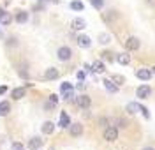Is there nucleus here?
<instances>
[{"instance_id": "1", "label": "nucleus", "mask_w": 155, "mask_h": 150, "mask_svg": "<svg viewBox=\"0 0 155 150\" xmlns=\"http://www.w3.org/2000/svg\"><path fill=\"white\" fill-rule=\"evenodd\" d=\"M57 57H58V60H62V62H67V60L72 57V50H71L69 46H62V48H58Z\"/></svg>"}, {"instance_id": "2", "label": "nucleus", "mask_w": 155, "mask_h": 150, "mask_svg": "<svg viewBox=\"0 0 155 150\" xmlns=\"http://www.w3.org/2000/svg\"><path fill=\"white\" fill-rule=\"evenodd\" d=\"M116 138H118V129H116L115 125L106 127V131H104V140L106 141H115Z\"/></svg>"}, {"instance_id": "3", "label": "nucleus", "mask_w": 155, "mask_h": 150, "mask_svg": "<svg viewBox=\"0 0 155 150\" xmlns=\"http://www.w3.org/2000/svg\"><path fill=\"white\" fill-rule=\"evenodd\" d=\"M139 46H141V42H139V39H137V37H129V39L125 41V48L129 51L139 50Z\"/></svg>"}, {"instance_id": "4", "label": "nucleus", "mask_w": 155, "mask_h": 150, "mask_svg": "<svg viewBox=\"0 0 155 150\" xmlns=\"http://www.w3.org/2000/svg\"><path fill=\"white\" fill-rule=\"evenodd\" d=\"M69 132H71V136L78 138V136L83 134V125H81V124H71V125H69Z\"/></svg>"}, {"instance_id": "5", "label": "nucleus", "mask_w": 155, "mask_h": 150, "mask_svg": "<svg viewBox=\"0 0 155 150\" xmlns=\"http://www.w3.org/2000/svg\"><path fill=\"white\" fill-rule=\"evenodd\" d=\"M76 102H78V106H79V108L87 110V108H90V104H92V99H90L88 95H79V97L76 99Z\"/></svg>"}, {"instance_id": "6", "label": "nucleus", "mask_w": 155, "mask_h": 150, "mask_svg": "<svg viewBox=\"0 0 155 150\" xmlns=\"http://www.w3.org/2000/svg\"><path fill=\"white\" fill-rule=\"evenodd\" d=\"M150 94H152V88H150V87H146V85H143V87H139V88L136 90V95H137V97H141V99L150 97Z\"/></svg>"}, {"instance_id": "7", "label": "nucleus", "mask_w": 155, "mask_h": 150, "mask_svg": "<svg viewBox=\"0 0 155 150\" xmlns=\"http://www.w3.org/2000/svg\"><path fill=\"white\" fill-rule=\"evenodd\" d=\"M58 74H60V72H58V69H55V67H49V69L44 71V80H48V81L57 80Z\"/></svg>"}, {"instance_id": "8", "label": "nucleus", "mask_w": 155, "mask_h": 150, "mask_svg": "<svg viewBox=\"0 0 155 150\" xmlns=\"http://www.w3.org/2000/svg\"><path fill=\"white\" fill-rule=\"evenodd\" d=\"M58 125H60L62 129H65V127L71 125V118H69V115L65 113V111H62V113H60V122H58Z\"/></svg>"}, {"instance_id": "9", "label": "nucleus", "mask_w": 155, "mask_h": 150, "mask_svg": "<svg viewBox=\"0 0 155 150\" xmlns=\"http://www.w3.org/2000/svg\"><path fill=\"white\" fill-rule=\"evenodd\" d=\"M71 27H72V30H83L87 27V21L81 20V18H74L72 23H71Z\"/></svg>"}, {"instance_id": "10", "label": "nucleus", "mask_w": 155, "mask_h": 150, "mask_svg": "<svg viewBox=\"0 0 155 150\" xmlns=\"http://www.w3.org/2000/svg\"><path fill=\"white\" fill-rule=\"evenodd\" d=\"M136 76L139 78V80H143V81H148L150 78H152V72L148 69H137L136 71Z\"/></svg>"}, {"instance_id": "11", "label": "nucleus", "mask_w": 155, "mask_h": 150, "mask_svg": "<svg viewBox=\"0 0 155 150\" xmlns=\"http://www.w3.org/2000/svg\"><path fill=\"white\" fill-rule=\"evenodd\" d=\"M11 97H12V99H16V101L23 99V97H25V88H23V87L12 88V92H11Z\"/></svg>"}, {"instance_id": "12", "label": "nucleus", "mask_w": 155, "mask_h": 150, "mask_svg": "<svg viewBox=\"0 0 155 150\" xmlns=\"http://www.w3.org/2000/svg\"><path fill=\"white\" fill-rule=\"evenodd\" d=\"M90 44H92V41L88 35H79L78 37V46L79 48H90Z\"/></svg>"}, {"instance_id": "13", "label": "nucleus", "mask_w": 155, "mask_h": 150, "mask_svg": "<svg viewBox=\"0 0 155 150\" xmlns=\"http://www.w3.org/2000/svg\"><path fill=\"white\" fill-rule=\"evenodd\" d=\"M104 87H106V90L107 92H111V94L118 92V85H115V81L113 80H104Z\"/></svg>"}, {"instance_id": "14", "label": "nucleus", "mask_w": 155, "mask_h": 150, "mask_svg": "<svg viewBox=\"0 0 155 150\" xmlns=\"http://www.w3.org/2000/svg\"><path fill=\"white\" fill-rule=\"evenodd\" d=\"M116 62H118L120 65H127V64L130 62V57H129L127 53H120V55H116Z\"/></svg>"}, {"instance_id": "15", "label": "nucleus", "mask_w": 155, "mask_h": 150, "mask_svg": "<svg viewBox=\"0 0 155 150\" xmlns=\"http://www.w3.org/2000/svg\"><path fill=\"white\" fill-rule=\"evenodd\" d=\"M11 21H12V18H11L9 12H5V11H0V23H2V25H9Z\"/></svg>"}, {"instance_id": "16", "label": "nucleus", "mask_w": 155, "mask_h": 150, "mask_svg": "<svg viewBox=\"0 0 155 150\" xmlns=\"http://www.w3.org/2000/svg\"><path fill=\"white\" fill-rule=\"evenodd\" d=\"M42 147V140L41 138H32V140L28 141V148L35 150V148H41Z\"/></svg>"}, {"instance_id": "17", "label": "nucleus", "mask_w": 155, "mask_h": 150, "mask_svg": "<svg viewBox=\"0 0 155 150\" xmlns=\"http://www.w3.org/2000/svg\"><path fill=\"white\" fill-rule=\"evenodd\" d=\"M53 131H55V124L53 122H44L42 124V132L44 134H53Z\"/></svg>"}, {"instance_id": "18", "label": "nucleus", "mask_w": 155, "mask_h": 150, "mask_svg": "<svg viewBox=\"0 0 155 150\" xmlns=\"http://www.w3.org/2000/svg\"><path fill=\"white\" fill-rule=\"evenodd\" d=\"M11 111V104L7 101H4V102H0V117H5L7 113Z\"/></svg>"}, {"instance_id": "19", "label": "nucleus", "mask_w": 155, "mask_h": 150, "mask_svg": "<svg viewBox=\"0 0 155 150\" xmlns=\"http://www.w3.org/2000/svg\"><path fill=\"white\" fill-rule=\"evenodd\" d=\"M16 21L21 23V25H23V23H27V21H28V12H25V11L18 12V14H16Z\"/></svg>"}, {"instance_id": "20", "label": "nucleus", "mask_w": 155, "mask_h": 150, "mask_svg": "<svg viewBox=\"0 0 155 150\" xmlns=\"http://www.w3.org/2000/svg\"><path fill=\"white\" fill-rule=\"evenodd\" d=\"M139 108H141V104H137V102H129V104H127V111H129L130 115L137 113V111H139Z\"/></svg>"}, {"instance_id": "21", "label": "nucleus", "mask_w": 155, "mask_h": 150, "mask_svg": "<svg viewBox=\"0 0 155 150\" xmlns=\"http://www.w3.org/2000/svg\"><path fill=\"white\" fill-rule=\"evenodd\" d=\"M92 71H94V72H104L106 67H104V64H102V62H95V64L92 65Z\"/></svg>"}, {"instance_id": "22", "label": "nucleus", "mask_w": 155, "mask_h": 150, "mask_svg": "<svg viewBox=\"0 0 155 150\" xmlns=\"http://www.w3.org/2000/svg\"><path fill=\"white\" fill-rule=\"evenodd\" d=\"M71 9H74V11H83V9H85V5H83V2L74 0V2H71Z\"/></svg>"}, {"instance_id": "23", "label": "nucleus", "mask_w": 155, "mask_h": 150, "mask_svg": "<svg viewBox=\"0 0 155 150\" xmlns=\"http://www.w3.org/2000/svg\"><path fill=\"white\" fill-rule=\"evenodd\" d=\"M60 90H62V94H65V92H71V90H72V85H71V83H62Z\"/></svg>"}, {"instance_id": "24", "label": "nucleus", "mask_w": 155, "mask_h": 150, "mask_svg": "<svg viewBox=\"0 0 155 150\" xmlns=\"http://www.w3.org/2000/svg\"><path fill=\"white\" fill-rule=\"evenodd\" d=\"M92 5H94L95 9H102V5H104V0H92Z\"/></svg>"}, {"instance_id": "25", "label": "nucleus", "mask_w": 155, "mask_h": 150, "mask_svg": "<svg viewBox=\"0 0 155 150\" xmlns=\"http://www.w3.org/2000/svg\"><path fill=\"white\" fill-rule=\"evenodd\" d=\"M99 42L107 44V42H109V35H107V34H101V35H99Z\"/></svg>"}, {"instance_id": "26", "label": "nucleus", "mask_w": 155, "mask_h": 150, "mask_svg": "<svg viewBox=\"0 0 155 150\" xmlns=\"http://www.w3.org/2000/svg\"><path fill=\"white\" fill-rule=\"evenodd\" d=\"M11 150H25V147H23L21 143H18V141H14V143L11 145Z\"/></svg>"}, {"instance_id": "27", "label": "nucleus", "mask_w": 155, "mask_h": 150, "mask_svg": "<svg viewBox=\"0 0 155 150\" xmlns=\"http://www.w3.org/2000/svg\"><path fill=\"white\" fill-rule=\"evenodd\" d=\"M115 127H125V120H122V118H116L115 120Z\"/></svg>"}, {"instance_id": "28", "label": "nucleus", "mask_w": 155, "mask_h": 150, "mask_svg": "<svg viewBox=\"0 0 155 150\" xmlns=\"http://www.w3.org/2000/svg\"><path fill=\"white\" fill-rule=\"evenodd\" d=\"M139 111H141V113H143V115H145L146 118H150V113H148V110H146L145 106H141V108H139Z\"/></svg>"}, {"instance_id": "29", "label": "nucleus", "mask_w": 155, "mask_h": 150, "mask_svg": "<svg viewBox=\"0 0 155 150\" xmlns=\"http://www.w3.org/2000/svg\"><path fill=\"white\" fill-rule=\"evenodd\" d=\"M113 81H116V83H118V85H120V83H124V78H122V76H118V74H116V76H113Z\"/></svg>"}, {"instance_id": "30", "label": "nucleus", "mask_w": 155, "mask_h": 150, "mask_svg": "<svg viewBox=\"0 0 155 150\" xmlns=\"http://www.w3.org/2000/svg\"><path fill=\"white\" fill-rule=\"evenodd\" d=\"M49 102L57 104V102H58V95H55V94H53V95H49Z\"/></svg>"}, {"instance_id": "31", "label": "nucleus", "mask_w": 155, "mask_h": 150, "mask_svg": "<svg viewBox=\"0 0 155 150\" xmlns=\"http://www.w3.org/2000/svg\"><path fill=\"white\" fill-rule=\"evenodd\" d=\"M78 80H79V81L85 80V72H83V71H79V72H78Z\"/></svg>"}, {"instance_id": "32", "label": "nucleus", "mask_w": 155, "mask_h": 150, "mask_svg": "<svg viewBox=\"0 0 155 150\" xmlns=\"http://www.w3.org/2000/svg\"><path fill=\"white\" fill-rule=\"evenodd\" d=\"M102 57H104V58H106V60H111V58H113V57H111V53H109V51H106V53H102Z\"/></svg>"}, {"instance_id": "33", "label": "nucleus", "mask_w": 155, "mask_h": 150, "mask_svg": "<svg viewBox=\"0 0 155 150\" xmlns=\"http://www.w3.org/2000/svg\"><path fill=\"white\" fill-rule=\"evenodd\" d=\"M99 124H101V125H102V127H106L107 120H106V118H101V120H99Z\"/></svg>"}, {"instance_id": "34", "label": "nucleus", "mask_w": 155, "mask_h": 150, "mask_svg": "<svg viewBox=\"0 0 155 150\" xmlns=\"http://www.w3.org/2000/svg\"><path fill=\"white\" fill-rule=\"evenodd\" d=\"M7 92V87H0V95H4Z\"/></svg>"}, {"instance_id": "35", "label": "nucleus", "mask_w": 155, "mask_h": 150, "mask_svg": "<svg viewBox=\"0 0 155 150\" xmlns=\"http://www.w3.org/2000/svg\"><path fill=\"white\" fill-rule=\"evenodd\" d=\"M143 150H155V148H152V147H145Z\"/></svg>"}, {"instance_id": "36", "label": "nucleus", "mask_w": 155, "mask_h": 150, "mask_svg": "<svg viewBox=\"0 0 155 150\" xmlns=\"http://www.w3.org/2000/svg\"><path fill=\"white\" fill-rule=\"evenodd\" d=\"M153 72H155V67H153Z\"/></svg>"}]
</instances>
